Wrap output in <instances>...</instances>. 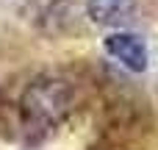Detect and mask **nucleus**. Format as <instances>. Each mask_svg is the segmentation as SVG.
Masks as SVG:
<instances>
[{
	"label": "nucleus",
	"mask_w": 158,
	"mask_h": 150,
	"mask_svg": "<svg viewBox=\"0 0 158 150\" xmlns=\"http://www.w3.org/2000/svg\"><path fill=\"white\" fill-rule=\"evenodd\" d=\"M69 109V89L61 81H36L25 92V117L36 125L56 122Z\"/></svg>",
	"instance_id": "f257e3e1"
},
{
	"label": "nucleus",
	"mask_w": 158,
	"mask_h": 150,
	"mask_svg": "<svg viewBox=\"0 0 158 150\" xmlns=\"http://www.w3.org/2000/svg\"><path fill=\"white\" fill-rule=\"evenodd\" d=\"M106 53L119 61L125 70L131 72H144L147 70V61H150V53H147V45L142 36L131 33V31H114L106 36Z\"/></svg>",
	"instance_id": "f03ea898"
},
{
	"label": "nucleus",
	"mask_w": 158,
	"mask_h": 150,
	"mask_svg": "<svg viewBox=\"0 0 158 150\" xmlns=\"http://www.w3.org/2000/svg\"><path fill=\"white\" fill-rule=\"evenodd\" d=\"M136 3L133 0H86V14L92 22L106 28H122L133 19Z\"/></svg>",
	"instance_id": "7ed1b4c3"
}]
</instances>
